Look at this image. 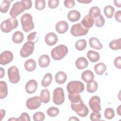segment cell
<instances>
[{
    "label": "cell",
    "mask_w": 121,
    "mask_h": 121,
    "mask_svg": "<svg viewBox=\"0 0 121 121\" xmlns=\"http://www.w3.org/2000/svg\"><path fill=\"white\" fill-rule=\"evenodd\" d=\"M0 78H3L5 76V70L1 67L0 68Z\"/></svg>",
    "instance_id": "51"
},
{
    "label": "cell",
    "mask_w": 121,
    "mask_h": 121,
    "mask_svg": "<svg viewBox=\"0 0 121 121\" xmlns=\"http://www.w3.org/2000/svg\"><path fill=\"white\" fill-rule=\"evenodd\" d=\"M8 75L9 81L13 84H16L20 80L19 72L18 68L15 66L9 67L8 70Z\"/></svg>",
    "instance_id": "7"
},
{
    "label": "cell",
    "mask_w": 121,
    "mask_h": 121,
    "mask_svg": "<svg viewBox=\"0 0 121 121\" xmlns=\"http://www.w3.org/2000/svg\"><path fill=\"white\" fill-rule=\"evenodd\" d=\"M45 7V1L44 0H36L35 1V8L36 9L41 10Z\"/></svg>",
    "instance_id": "41"
},
{
    "label": "cell",
    "mask_w": 121,
    "mask_h": 121,
    "mask_svg": "<svg viewBox=\"0 0 121 121\" xmlns=\"http://www.w3.org/2000/svg\"><path fill=\"white\" fill-rule=\"evenodd\" d=\"M117 112L118 115H121V105H120L117 109Z\"/></svg>",
    "instance_id": "55"
},
{
    "label": "cell",
    "mask_w": 121,
    "mask_h": 121,
    "mask_svg": "<svg viewBox=\"0 0 121 121\" xmlns=\"http://www.w3.org/2000/svg\"><path fill=\"white\" fill-rule=\"evenodd\" d=\"M12 121V120H15V121H17V119H15V118H12V119H9V121Z\"/></svg>",
    "instance_id": "57"
},
{
    "label": "cell",
    "mask_w": 121,
    "mask_h": 121,
    "mask_svg": "<svg viewBox=\"0 0 121 121\" xmlns=\"http://www.w3.org/2000/svg\"><path fill=\"white\" fill-rule=\"evenodd\" d=\"M58 41V37L57 35L53 33H48L45 36V42L46 44L49 46L55 45Z\"/></svg>",
    "instance_id": "15"
},
{
    "label": "cell",
    "mask_w": 121,
    "mask_h": 121,
    "mask_svg": "<svg viewBox=\"0 0 121 121\" xmlns=\"http://www.w3.org/2000/svg\"><path fill=\"white\" fill-rule=\"evenodd\" d=\"M8 86L6 83L4 81H0V98L3 99L8 95Z\"/></svg>",
    "instance_id": "25"
},
{
    "label": "cell",
    "mask_w": 121,
    "mask_h": 121,
    "mask_svg": "<svg viewBox=\"0 0 121 121\" xmlns=\"http://www.w3.org/2000/svg\"><path fill=\"white\" fill-rule=\"evenodd\" d=\"M70 105L72 110L75 111L78 116L81 117H85L88 115L89 112L88 109L84 104L82 99L77 103H71Z\"/></svg>",
    "instance_id": "3"
},
{
    "label": "cell",
    "mask_w": 121,
    "mask_h": 121,
    "mask_svg": "<svg viewBox=\"0 0 121 121\" xmlns=\"http://www.w3.org/2000/svg\"><path fill=\"white\" fill-rule=\"evenodd\" d=\"M59 5V1L58 0H49L48 1V5L50 9H55Z\"/></svg>",
    "instance_id": "47"
},
{
    "label": "cell",
    "mask_w": 121,
    "mask_h": 121,
    "mask_svg": "<svg viewBox=\"0 0 121 121\" xmlns=\"http://www.w3.org/2000/svg\"><path fill=\"white\" fill-rule=\"evenodd\" d=\"M85 86L84 84L78 80H73L69 82L67 85V90L69 93H80L84 91Z\"/></svg>",
    "instance_id": "5"
},
{
    "label": "cell",
    "mask_w": 121,
    "mask_h": 121,
    "mask_svg": "<svg viewBox=\"0 0 121 121\" xmlns=\"http://www.w3.org/2000/svg\"><path fill=\"white\" fill-rule=\"evenodd\" d=\"M24 67L26 71L32 72L34 71L36 67V62L33 59H28L25 61L24 63Z\"/></svg>",
    "instance_id": "24"
},
{
    "label": "cell",
    "mask_w": 121,
    "mask_h": 121,
    "mask_svg": "<svg viewBox=\"0 0 121 121\" xmlns=\"http://www.w3.org/2000/svg\"><path fill=\"white\" fill-rule=\"evenodd\" d=\"M94 23H95V25L96 26L98 27H101L104 25L105 19L102 14L95 19Z\"/></svg>",
    "instance_id": "40"
},
{
    "label": "cell",
    "mask_w": 121,
    "mask_h": 121,
    "mask_svg": "<svg viewBox=\"0 0 121 121\" xmlns=\"http://www.w3.org/2000/svg\"><path fill=\"white\" fill-rule=\"evenodd\" d=\"M40 96H35L28 98L26 102V106L30 110H35L39 108L42 103Z\"/></svg>",
    "instance_id": "10"
},
{
    "label": "cell",
    "mask_w": 121,
    "mask_h": 121,
    "mask_svg": "<svg viewBox=\"0 0 121 121\" xmlns=\"http://www.w3.org/2000/svg\"><path fill=\"white\" fill-rule=\"evenodd\" d=\"M37 88V82L34 79L29 80L25 86L26 92L29 94H33L35 92Z\"/></svg>",
    "instance_id": "14"
},
{
    "label": "cell",
    "mask_w": 121,
    "mask_h": 121,
    "mask_svg": "<svg viewBox=\"0 0 121 121\" xmlns=\"http://www.w3.org/2000/svg\"><path fill=\"white\" fill-rule=\"evenodd\" d=\"M88 14L94 18H96L101 14L100 9L97 6H93L89 9Z\"/></svg>",
    "instance_id": "34"
},
{
    "label": "cell",
    "mask_w": 121,
    "mask_h": 121,
    "mask_svg": "<svg viewBox=\"0 0 121 121\" xmlns=\"http://www.w3.org/2000/svg\"><path fill=\"white\" fill-rule=\"evenodd\" d=\"M47 113L50 117H55L59 113V109L55 107H51L47 110Z\"/></svg>",
    "instance_id": "39"
},
{
    "label": "cell",
    "mask_w": 121,
    "mask_h": 121,
    "mask_svg": "<svg viewBox=\"0 0 121 121\" xmlns=\"http://www.w3.org/2000/svg\"><path fill=\"white\" fill-rule=\"evenodd\" d=\"M69 121H79V120L76 117H75V116H73V117H71L69 119Z\"/></svg>",
    "instance_id": "56"
},
{
    "label": "cell",
    "mask_w": 121,
    "mask_h": 121,
    "mask_svg": "<svg viewBox=\"0 0 121 121\" xmlns=\"http://www.w3.org/2000/svg\"><path fill=\"white\" fill-rule=\"evenodd\" d=\"M115 19L116 21H117L119 22H121V10H118L116 11L114 15Z\"/></svg>",
    "instance_id": "50"
},
{
    "label": "cell",
    "mask_w": 121,
    "mask_h": 121,
    "mask_svg": "<svg viewBox=\"0 0 121 121\" xmlns=\"http://www.w3.org/2000/svg\"><path fill=\"white\" fill-rule=\"evenodd\" d=\"M80 12L76 10H71L68 14L67 17L69 20L72 22L78 21L80 18Z\"/></svg>",
    "instance_id": "20"
},
{
    "label": "cell",
    "mask_w": 121,
    "mask_h": 121,
    "mask_svg": "<svg viewBox=\"0 0 121 121\" xmlns=\"http://www.w3.org/2000/svg\"><path fill=\"white\" fill-rule=\"evenodd\" d=\"M106 69V66L104 63L99 62L94 66V70L95 73L98 75H103Z\"/></svg>",
    "instance_id": "28"
},
{
    "label": "cell",
    "mask_w": 121,
    "mask_h": 121,
    "mask_svg": "<svg viewBox=\"0 0 121 121\" xmlns=\"http://www.w3.org/2000/svg\"><path fill=\"white\" fill-rule=\"evenodd\" d=\"M65 100L64 90L61 87H57L53 91V102L57 105L62 104Z\"/></svg>",
    "instance_id": "8"
},
{
    "label": "cell",
    "mask_w": 121,
    "mask_h": 121,
    "mask_svg": "<svg viewBox=\"0 0 121 121\" xmlns=\"http://www.w3.org/2000/svg\"><path fill=\"white\" fill-rule=\"evenodd\" d=\"M50 59L47 54H43L41 56L38 60V64L41 68L47 67L50 63Z\"/></svg>",
    "instance_id": "23"
},
{
    "label": "cell",
    "mask_w": 121,
    "mask_h": 121,
    "mask_svg": "<svg viewBox=\"0 0 121 121\" xmlns=\"http://www.w3.org/2000/svg\"><path fill=\"white\" fill-rule=\"evenodd\" d=\"M100 103V98L98 96L94 95L90 99L88 104L89 107L93 112H98L102 109Z\"/></svg>",
    "instance_id": "11"
},
{
    "label": "cell",
    "mask_w": 121,
    "mask_h": 121,
    "mask_svg": "<svg viewBox=\"0 0 121 121\" xmlns=\"http://www.w3.org/2000/svg\"><path fill=\"white\" fill-rule=\"evenodd\" d=\"M12 40L15 43H20L24 40V35L20 31H16L12 35Z\"/></svg>",
    "instance_id": "29"
},
{
    "label": "cell",
    "mask_w": 121,
    "mask_h": 121,
    "mask_svg": "<svg viewBox=\"0 0 121 121\" xmlns=\"http://www.w3.org/2000/svg\"><path fill=\"white\" fill-rule=\"evenodd\" d=\"M37 35V33L36 32H34L29 34L27 37L28 41L33 42L34 43H36L37 41L39 40V37L36 36Z\"/></svg>",
    "instance_id": "44"
},
{
    "label": "cell",
    "mask_w": 121,
    "mask_h": 121,
    "mask_svg": "<svg viewBox=\"0 0 121 121\" xmlns=\"http://www.w3.org/2000/svg\"><path fill=\"white\" fill-rule=\"evenodd\" d=\"M13 59V54L9 51H5L0 55V64L5 65L11 62Z\"/></svg>",
    "instance_id": "13"
},
{
    "label": "cell",
    "mask_w": 121,
    "mask_h": 121,
    "mask_svg": "<svg viewBox=\"0 0 121 121\" xmlns=\"http://www.w3.org/2000/svg\"><path fill=\"white\" fill-rule=\"evenodd\" d=\"M20 3L25 10L29 9L32 8V2L31 0H22Z\"/></svg>",
    "instance_id": "43"
},
{
    "label": "cell",
    "mask_w": 121,
    "mask_h": 121,
    "mask_svg": "<svg viewBox=\"0 0 121 121\" xmlns=\"http://www.w3.org/2000/svg\"><path fill=\"white\" fill-rule=\"evenodd\" d=\"M69 28V25L67 22L65 21H59L55 26L56 31L59 34H64L66 33Z\"/></svg>",
    "instance_id": "17"
},
{
    "label": "cell",
    "mask_w": 121,
    "mask_h": 121,
    "mask_svg": "<svg viewBox=\"0 0 121 121\" xmlns=\"http://www.w3.org/2000/svg\"><path fill=\"white\" fill-rule=\"evenodd\" d=\"M78 2H79V3H86V4H87L89 3L90 2H91L92 1L91 0H77Z\"/></svg>",
    "instance_id": "53"
},
{
    "label": "cell",
    "mask_w": 121,
    "mask_h": 121,
    "mask_svg": "<svg viewBox=\"0 0 121 121\" xmlns=\"http://www.w3.org/2000/svg\"><path fill=\"white\" fill-rule=\"evenodd\" d=\"M17 121H30V118L29 114L27 113L26 112H22L20 116L17 119Z\"/></svg>",
    "instance_id": "46"
},
{
    "label": "cell",
    "mask_w": 121,
    "mask_h": 121,
    "mask_svg": "<svg viewBox=\"0 0 121 121\" xmlns=\"http://www.w3.org/2000/svg\"><path fill=\"white\" fill-rule=\"evenodd\" d=\"M5 111L4 110H3V109H1L0 110V113H1V120H2V119H3V118L5 116Z\"/></svg>",
    "instance_id": "54"
},
{
    "label": "cell",
    "mask_w": 121,
    "mask_h": 121,
    "mask_svg": "<svg viewBox=\"0 0 121 121\" xmlns=\"http://www.w3.org/2000/svg\"><path fill=\"white\" fill-rule=\"evenodd\" d=\"M121 1L120 0H114V5H115L116 7H118V8L121 7Z\"/></svg>",
    "instance_id": "52"
},
{
    "label": "cell",
    "mask_w": 121,
    "mask_h": 121,
    "mask_svg": "<svg viewBox=\"0 0 121 121\" xmlns=\"http://www.w3.org/2000/svg\"><path fill=\"white\" fill-rule=\"evenodd\" d=\"M95 20L89 14L86 15L81 22V25L86 28L88 29L92 27L94 24Z\"/></svg>",
    "instance_id": "16"
},
{
    "label": "cell",
    "mask_w": 121,
    "mask_h": 121,
    "mask_svg": "<svg viewBox=\"0 0 121 121\" xmlns=\"http://www.w3.org/2000/svg\"><path fill=\"white\" fill-rule=\"evenodd\" d=\"M64 6L67 8H72L75 6V2L74 0H66L64 2Z\"/></svg>",
    "instance_id": "48"
},
{
    "label": "cell",
    "mask_w": 121,
    "mask_h": 121,
    "mask_svg": "<svg viewBox=\"0 0 121 121\" xmlns=\"http://www.w3.org/2000/svg\"><path fill=\"white\" fill-rule=\"evenodd\" d=\"M114 64L115 67L117 69H121V56L116 57L114 60Z\"/></svg>",
    "instance_id": "49"
},
{
    "label": "cell",
    "mask_w": 121,
    "mask_h": 121,
    "mask_svg": "<svg viewBox=\"0 0 121 121\" xmlns=\"http://www.w3.org/2000/svg\"><path fill=\"white\" fill-rule=\"evenodd\" d=\"M35 48V43L31 42H26L23 45L20 50V55L23 58H26L31 55L33 52Z\"/></svg>",
    "instance_id": "9"
},
{
    "label": "cell",
    "mask_w": 121,
    "mask_h": 121,
    "mask_svg": "<svg viewBox=\"0 0 121 121\" xmlns=\"http://www.w3.org/2000/svg\"><path fill=\"white\" fill-rule=\"evenodd\" d=\"M121 38H119L118 39H114L111 41L109 43V46L110 48L112 50H120L121 48Z\"/></svg>",
    "instance_id": "32"
},
{
    "label": "cell",
    "mask_w": 121,
    "mask_h": 121,
    "mask_svg": "<svg viewBox=\"0 0 121 121\" xmlns=\"http://www.w3.org/2000/svg\"><path fill=\"white\" fill-rule=\"evenodd\" d=\"M24 11L25 10L22 7L20 1H17L13 4L9 14L12 18H16L19 14L24 12Z\"/></svg>",
    "instance_id": "12"
},
{
    "label": "cell",
    "mask_w": 121,
    "mask_h": 121,
    "mask_svg": "<svg viewBox=\"0 0 121 121\" xmlns=\"http://www.w3.org/2000/svg\"><path fill=\"white\" fill-rule=\"evenodd\" d=\"M115 9L111 5L106 6L104 9V12L108 18H111L113 16Z\"/></svg>",
    "instance_id": "31"
},
{
    "label": "cell",
    "mask_w": 121,
    "mask_h": 121,
    "mask_svg": "<svg viewBox=\"0 0 121 121\" xmlns=\"http://www.w3.org/2000/svg\"><path fill=\"white\" fill-rule=\"evenodd\" d=\"M97 88L98 84L95 81H93L86 85V90L89 93H94L97 90Z\"/></svg>",
    "instance_id": "36"
},
{
    "label": "cell",
    "mask_w": 121,
    "mask_h": 121,
    "mask_svg": "<svg viewBox=\"0 0 121 121\" xmlns=\"http://www.w3.org/2000/svg\"><path fill=\"white\" fill-rule=\"evenodd\" d=\"M33 120L35 121H43L45 119V116L43 112H38L33 115Z\"/></svg>",
    "instance_id": "42"
},
{
    "label": "cell",
    "mask_w": 121,
    "mask_h": 121,
    "mask_svg": "<svg viewBox=\"0 0 121 121\" xmlns=\"http://www.w3.org/2000/svg\"><path fill=\"white\" fill-rule=\"evenodd\" d=\"M88 64V60L85 57H79L77 59L75 62V65L77 69H82L86 68Z\"/></svg>",
    "instance_id": "19"
},
{
    "label": "cell",
    "mask_w": 121,
    "mask_h": 121,
    "mask_svg": "<svg viewBox=\"0 0 121 121\" xmlns=\"http://www.w3.org/2000/svg\"><path fill=\"white\" fill-rule=\"evenodd\" d=\"M52 79V75L50 73H47L44 76L42 81L41 84L43 87H47L51 83Z\"/></svg>",
    "instance_id": "30"
},
{
    "label": "cell",
    "mask_w": 121,
    "mask_h": 121,
    "mask_svg": "<svg viewBox=\"0 0 121 121\" xmlns=\"http://www.w3.org/2000/svg\"><path fill=\"white\" fill-rule=\"evenodd\" d=\"M101 118V115L99 112H93L90 115V119L92 121H99Z\"/></svg>",
    "instance_id": "45"
},
{
    "label": "cell",
    "mask_w": 121,
    "mask_h": 121,
    "mask_svg": "<svg viewBox=\"0 0 121 121\" xmlns=\"http://www.w3.org/2000/svg\"><path fill=\"white\" fill-rule=\"evenodd\" d=\"M87 57L92 62H96L100 59V54L96 52L90 50L87 52Z\"/></svg>",
    "instance_id": "27"
},
{
    "label": "cell",
    "mask_w": 121,
    "mask_h": 121,
    "mask_svg": "<svg viewBox=\"0 0 121 121\" xmlns=\"http://www.w3.org/2000/svg\"><path fill=\"white\" fill-rule=\"evenodd\" d=\"M68 49L67 47L63 44L59 45L51 51V56L54 60H60L62 59L68 53Z\"/></svg>",
    "instance_id": "1"
},
{
    "label": "cell",
    "mask_w": 121,
    "mask_h": 121,
    "mask_svg": "<svg viewBox=\"0 0 121 121\" xmlns=\"http://www.w3.org/2000/svg\"><path fill=\"white\" fill-rule=\"evenodd\" d=\"M68 97L71 103H77L81 99V96L78 93H69L68 95Z\"/></svg>",
    "instance_id": "37"
},
{
    "label": "cell",
    "mask_w": 121,
    "mask_h": 121,
    "mask_svg": "<svg viewBox=\"0 0 121 121\" xmlns=\"http://www.w3.org/2000/svg\"><path fill=\"white\" fill-rule=\"evenodd\" d=\"M18 26V21L16 18H9L3 21L0 25L1 30L5 33L10 32Z\"/></svg>",
    "instance_id": "4"
},
{
    "label": "cell",
    "mask_w": 121,
    "mask_h": 121,
    "mask_svg": "<svg viewBox=\"0 0 121 121\" xmlns=\"http://www.w3.org/2000/svg\"><path fill=\"white\" fill-rule=\"evenodd\" d=\"M21 23L23 30L26 33L29 32L34 28L33 17L29 13L24 14L21 17Z\"/></svg>",
    "instance_id": "2"
},
{
    "label": "cell",
    "mask_w": 121,
    "mask_h": 121,
    "mask_svg": "<svg viewBox=\"0 0 121 121\" xmlns=\"http://www.w3.org/2000/svg\"><path fill=\"white\" fill-rule=\"evenodd\" d=\"M87 43L86 40L81 39L78 40L75 44L76 49L78 51H83L86 47Z\"/></svg>",
    "instance_id": "33"
},
{
    "label": "cell",
    "mask_w": 121,
    "mask_h": 121,
    "mask_svg": "<svg viewBox=\"0 0 121 121\" xmlns=\"http://www.w3.org/2000/svg\"><path fill=\"white\" fill-rule=\"evenodd\" d=\"M81 78L86 83H89L94 81V75L92 71L90 70H86L82 72L81 74Z\"/></svg>",
    "instance_id": "18"
},
{
    "label": "cell",
    "mask_w": 121,
    "mask_h": 121,
    "mask_svg": "<svg viewBox=\"0 0 121 121\" xmlns=\"http://www.w3.org/2000/svg\"><path fill=\"white\" fill-rule=\"evenodd\" d=\"M104 115L107 119H112L115 116V112L113 109L112 108H107L104 111Z\"/></svg>",
    "instance_id": "38"
},
{
    "label": "cell",
    "mask_w": 121,
    "mask_h": 121,
    "mask_svg": "<svg viewBox=\"0 0 121 121\" xmlns=\"http://www.w3.org/2000/svg\"><path fill=\"white\" fill-rule=\"evenodd\" d=\"M67 79L66 74L62 71L58 72L55 75V80L57 83L59 84H63Z\"/></svg>",
    "instance_id": "22"
},
{
    "label": "cell",
    "mask_w": 121,
    "mask_h": 121,
    "mask_svg": "<svg viewBox=\"0 0 121 121\" xmlns=\"http://www.w3.org/2000/svg\"><path fill=\"white\" fill-rule=\"evenodd\" d=\"M89 29L85 28L81 23L73 25L71 27L70 33L71 35L76 37L85 35L88 32Z\"/></svg>",
    "instance_id": "6"
},
{
    "label": "cell",
    "mask_w": 121,
    "mask_h": 121,
    "mask_svg": "<svg viewBox=\"0 0 121 121\" xmlns=\"http://www.w3.org/2000/svg\"><path fill=\"white\" fill-rule=\"evenodd\" d=\"M90 46L95 50H100L103 47V44L100 42L99 40L96 37H91L89 39Z\"/></svg>",
    "instance_id": "21"
},
{
    "label": "cell",
    "mask_w": 121,
    "mask_h": 121,
    "mask_svg": "<svg viewBox=\"0 0 121 121\" xmlns=\"http://www.w3.org/2000/svg\"><path fill=\"white\" fill-rule=\"evenodd\" d=\"M40 97L43 103H48L50 99V94L48 89L45 88L42 90L40 94Z\"/></svg>",
    "instance_id": "26"
},
{
    "label": "cell",
    "mask_w": 121,
    "mask_h": 121,
    "mask_svg": "<svg viewBox=\"0 0 121 121\" xmlns=\"http://www.w3.org/2000/svg\"><path fill=\"white\" fill-rule=\"evenodd\" d=\"M11 0H3L0 5V10L2 13H7L9 9Z\"/></svg>",
    "instance_id": "35"
}]
</instances>
